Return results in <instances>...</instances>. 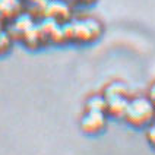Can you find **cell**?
I'll return each instance as SVG.
<instances>
[{
  "mask_svg": "<svg viewBox=\"0 0 155 155\" xmlns=\"http://www.w3.org/2000/svg\"><path fill=\"white\" fill-rule=\"evenodd\" d=\"M64 32L68 41L79 45H86V44L95 43L101 37L103 25L100 21L94 18L70 19L69 22L64 24Z\"/></svg>",
  "mask_w": 155,
  "mask_h": 155,
  "instance_id": "obj_1",
  "label": "cell"
},
{
  "mask_svg": "<svg viewBox=\"0 0 155 155\" xmlns=\"http://www.w3.org/2000/svg\"><path fill=\"white\" fill-rule=\"evenodd\" d=\"M155 104L148 98V95H139L129 100L127 108L123 120L136 129H143L154 121Z\"/></svg>",
  "mask_w": 155,
  "mask_h": 155,
  "instance_id": "obj_2",
  "label": "cell"
},
{
  "mask_svg": "<svg viewBox=\"0 0 155 155\" xmlns=\"http://www.w3.org/2000/svg\"><path fill=\"white\" fill-rule=\"evenodd\" d=\"M108 116L101 111H86L81 117V129L86 135H98L107 126Z\"/></svg>",
  "mask_w": 155,
  "mask_h": 155,
  "instance_id": "obj_3",
  "label": "cell"
},
{
  "mask_svg": "<svg viewBox=\"0 0 155 155\" xmlns=\"http://www.w3.org/2000/svg\"><path fill=\"white\" fill-rule=\"evenodd\" d=\"M44 15L57 22L66 24L70 21L72 10L68 0H45L44 3Z\"/></svg>",
  "mask_w": 155,
  "mask_h": 155,
  "instance_id": "obj_4",
  "label": "cell"
},
{
  "mask_svg": "<svg viewBox=\"0 0 155 155\" xmlns=\"http://www.w3.org/2000/svg\"><path fill=\"white\" fill-rule=\"evenodd\" d=\"M104 98L107 103L105 114L113 119H123L130 100L129 95H111V97H104Z\"/></svg>",
  "mask_w": 155,
  "mask_h": 155,
  "instance_id": "obj_5",
  "label": "cell"
},
{
  "mask_svg": "<svg viewBox=\"0 0 155 155\" xmlns=\"http://www.w3.org/2000/svg\"><path fill=\"white\" fill-rule=\"evenodd\" d=\"M22 0H0V19L12 21L19 13H22Z\"/></svg>",
  "mask_w": 155,
  "mask_h": 155,
  "instance_id": "obj_6",
  "label": "cell"
},
{
  "mask_svg": "<svg viewBox=\"0 0 155 155\" xmlns=\"http://www.w3.org/2000/svg\"><path fill=\"white\" fill-rule=\"evenodd\" d=\"M105 107H107V103H105V98L104 95H91L88 100L85 101V110L86 111H101L105 113Z\"/></svg>",
  "mask_w": 155,
  "mask_h": 155,
  "instance_id": "obj_7",
  "label": "cell"
},
{
  "mask_svg": "<svg viewBox=\"0 0 155 155\" xmlns=\"http://www.w3.org/2000/svg\"><path fill=\"white\" fill-rule=\"evenodd\" d=\"M104 97H111V95H129V88L126 84L119 82V81H114L111 84L104 88Z\"/></svg>",
  "mask_w": 155,
  "mask_h": 155,
  "instance_id": "obj_8",
  "label": "cell"
},
{
  "mask_svg": "<svg viewBox=\"0 0 155 155\" xmlns=\"http://www.w3.org/2000/svg\"><path fill=\"white\" fill-rule=\"evenodd\" d=\"M147 140L155 149V121H152L149 126H147Z\"/></svg>",
  "mask_w": 155,
  "mask_h": 155,
  "instance_id": "obj_9",
  "label": "cell"
},
{
  "mask_svg": "<svg viewBox=\"0 0 155 155\" xmlns=\"http://www.w3.org/2000/svg\"><path fill=\"white\" fill-rule=\"evenodd\" d=\"M148 98L155 104V82L149 86V89H148Z\"/></svg>",
  "mask_w": 155,
  "mask_h": 155,
  "instance_id": "obj_10",
  "label": "cell"
},
{
  "mask_svg": "<svg viewBox=\"0 0 155 155\" xmlns=\"http://www.w3.org/2000/svg\"><path fill=\"white\" fill-rule=\"evenodd\" d=\"M73 2H76L78 5H82V6H89V5L95 3L97 0H73Z\"/></svg>",
  "mask_w": 155,
  "mask_h": 155,
  "instance_id": "obj_11",
  "label": "cell"
},
{
  "mask_svg": "<svg viewBox=\"0 0 155 155\" xmlns=\"http://www.w3.org/2000/svg\"><path fill=\"white\" fill-rule=\"evenodd\" d=\"M154 121H155V116H154Z\"/></svg>",
  "mask_w": 155,
  "mask_h": 155,
  "instance_id": "obj_12",
  "label": "cell"
},
{
  "mask_svg": "<svg viewBox=\"0 0 155 155\" xmlns=\"http://www.w3.org/2000/svg\"><path fill=\"white\" fill-rule=\"evenodd\" d=\"M68 2H69V0H68Z\"/></svg>",
  "mask_w": 155,
  "mask_h": 155,
  "instance_id": "obj_13",
  "label": "cell"
}]
</instances>
